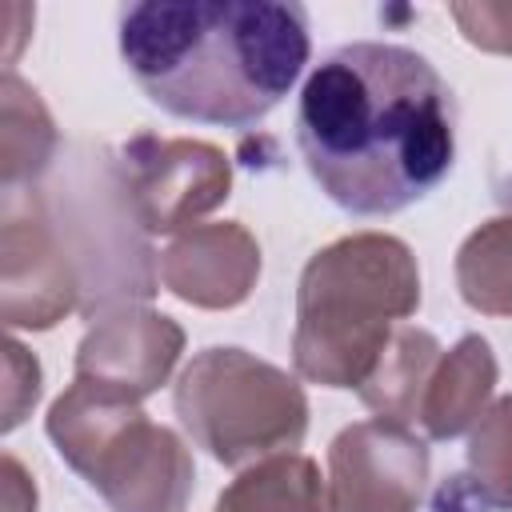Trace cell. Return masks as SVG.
Returning a JSON list of instances; mask_svg holds the SVG:
<instances>
[{
	"label": "cell",
	"instance_id": "obj_1",
	"mask_svg": "<svg viewBox=\"0 0 512 512\" xmlns=\"http://www.w3.org/2000/svg\"><path fill=\"white\" fill-rule=\"evenodd\" d=\"M296 140L332 204L352 216H392L424 200L452 168V92L412 48L344 44L312 68Z\"/></svg>",
	"mask_w": 512,
	"mask_h": 512
},
{
	"label": "cell",
	"instance_id": "obj_2",
	"mask_svg": "<svg viewBox=\"0 0 512 512\" xmlns=\"http://www.w3.org/2000/svg\"><path fill=\"white\" fill-rule=\"evenodd\" d=\"M304 4L148 0L120 16V56L144 96L192 124L264 120L308 64Z\"/></svg>",
	"mask_w": 512,
	"mask_h": 512
},
{
	"label": "cell",
	"instance_id": "obj_3",
	"mask_svg": "<svg viewBox=\"0 0 512 512\" xmlns=\"http://www.w3.org/2000/svg\"><path fill=\"white\" fill-rule=\"evenodd\" d=\"M420 272L396 236H348L316 252L300 276L292 356L324 388H364L388 356L392 324L416 312Z\"/></svg>",
	"mask_w": 512,
	"mask_h": 512
},
{
	"label": "cell",
	"instance_id": "obj_4",
	"mask_svg": "<svg viewBox=\"0 0 512 512\" xmlns=\"http://www.w3.org/2000/svg\"><path fill=\"white\" fill-rule=\"evenodd\" d=\"M48 436L112 512H184L192 496L184 444L152 424L132 396L76 376L48 412Z\"/></svg>",
	"mask_w": 512,
	"mask_h": 512
},
{
	"label": "cell",
	"instance_id": "obj_5",
	"mask_svg": "<svg viewBox=\"0 0 512 512\" xmlns=\"http://www.w3.org/2000/svg\"><path fill=\"white\" fill-rule=\"evenodd\" d=\"M176 412L192 440L228 468L296 448L308 424V404L296 380L244 348L200 352L176 384Z\"/></svg>",
	"mask_w": 512,
	"mask_h": 512
},
{
	"label": "cell",
	"instance_id": "obj_6",
	"mask_svg": "<svg viewBox=\"0 0 512 512\" xmlns=\"http://www.w3.org/2000/svg\"><path fill=\"white\" fill-rule=\"evenodd\" d=\"M332 512H416L428 480V444L404 420H364L344 428L328 452Z\"/></svg>",
	"mask_w": 512,
	"mask_h": 512
},
{
	"label": "cell",
	"instance_id": "obj_7",
	"mask_svg": "<svg viewBox=\"0 0 512 512\" xmlns=\"http://www.w3.org/2000/svg\"><path fill=\"white\" fill-rule=\"evenodd\" d=\"M128 204L144 228L172 232L228 196V164L212 144L140 136L124 148Z\"/></svg>",
	"mask_w": 512,
	"mask_h": 512
},
{
	"label": "cell",
	"instance_id": "obj_8",
	"mask_svg": "<svg viewBox=\"0 0 512 512\" xmlns=\"http://www.w3.org/2000/svg\"><path fill=\"white\" fill-rule=\"evenodd\" d=\"M180 344H184V332L168 316L112 312V316H100L96 328L84 336L76 356V376L140 400L168 376Z\"/></svg>",
	"mask_w": 512,
	"mask_h": 512
},
{
	"label": "cell",
	"instance_id": "obj_9",
	"mask_svg": "<svg viewBox=\"0 0 512 512\" xmlns=\"http://www.w3.org/2000/svg\"><path fill=\"white\" fill-rule=\"evenodd\" d=\"M260 272V248L240 224H208L180 236L164 260V284L200 308H232L248 296Z\"/></svg>",
	"mask_w": 512,
	"mask_h": 512
},
{
	"label": "cell",
	"instance_id": "obj_10",
	"mask_svg": "<svg viewBox=\"0 0 512 512\" xmlns=\"http://www.w3.org/2000/svg\"><path fill=\"white\" fill-rule=\"evenodd\" d=\"M512 508V396L472 432L468 468L440 484L432 512H508Z\"/></svg>",
	"mask_w": 512,
	"mask_h": 512
},
{
	"label": "cell",
	"instance_id": "obj_11",
	"mask_svg": "<svg viewBox=\"0 0 512 512\" xmlns=\"http://www.w3.org/2000/svg\"><path fill=\"white\" fill-rule=\"evenodd\" d=\"M492 384H496L492 348L480 336H464L440 360L436 376H428V384H424L420 420H424L428 436L448 440V436H460L472 420H480V408H484Z\"/></svg>",
	"mask_w": 512,
	"mask_h": 512
},
{
	"label": "cell",
	"instance_id": "obj_12",
	"mask_svg": "<svg viewBox=\"0 0 512 512\" xmlns=\"http://www.w3.org/2000/svg\"><path fill=\"white\" fill-rule=\"evenodd\" d=\"M216 512H332V504L312 460L276 456L244 472L216 500Z\"/></svg>",
	"mask_w": 512,
	"mask_h": 512
},
{
	"label": "cell",
	"instance_id": "obj_13",
	"mask_svg": "<svg viewBox=\"0 0 512 512\" xmlns=\"http://www.w3.org/2000/svg\"><path fill=\"white\" fill-rule=\"evenodd\" d=\"M456 284L472 308L512 316V212L488 220L464 240L456 256Z\"/></svg>",
	"mask_w": 512,
	"mask_h": 512
},
{
	"label": "cell",
	"instance_id": "obj_14",
	"mask_svg": "<svg viewBox=\"0 0 512 512\" xmlns=\"http://www.w3.org/2000/svg\"><path fill=\"white\" fill-rule=\"evenodd\" d=\"M460 32L492 52H512V4H452Z\"/></svg>",
	"mask_w": 512,
	"mask_h": 512
}]
</instances>
